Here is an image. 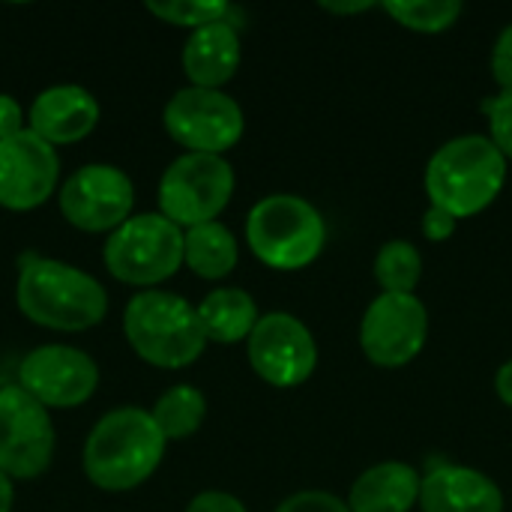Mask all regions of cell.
Wrapping results in <instances>:
<instances>
[{"mask_svg": "<svg viewBox=\"0 0 512 512\" xmlns=\"http://www.w3.org/2000/svg\"><path fill=\"white\" fill-rule=\"evenodd\" d=\"M15 303L24 318L60 333L90 330L108 312L105 288L90 273L54 258H27L21 264Z\"/></svg>", "mask_w": 512, "mask_h": 512, "instance_id": "1", "label": "cell"}, {"mask_svg": "<svg viewBox=\"0 0 512 512\" xmlns=\"http://www.w3.org/2000/svg\"><path fill=\"white\" fill-rule=\"evenodd\" d=\"M165 438L150 411L117 408L105 414L84 444V474L96 489L129 492L153 477L165 456Z\"/></svg>", "mask_w": 512, "mask_h": 512, "instance_id": "2", "label": "cell"}, {"mask_svg": "<svg viewBox=\"0 0 512 512\" xmlns=\"http://www.w3.org/2000/svg\"><path fill=\"white\" fill-rule=\"evenodd\" d=\"M507 183V156L492 135H459L447 141L426 165V192L432 207L456 219L486 210Z\"/></svg>", "mask_w": 512, "mask_h": 512, "instance_id": "3", "label": "cell"}, {"mask_svg": "<svg viewBox=\"0 0 512 512\" xmlns=\"http://www.w3.org/2000/svg\"><path fill=\"white\" fill-rule=\"evenodd\" d=\"M123 333L132 351L156 369H186L207 348L198 306L168 291L135 294L123 312Z\"/></svg>", "mask_w": 512, "mask_h": 512, "instance_id": "4", "label": "cell"}, {"mask_svg": "<svg viewBox=\"0 0 512 512\" xmlns=\"http://www.w3.org/2000/svg\"><path fill=\"white\" fill-rule=\"evenodd\" d=\"M246 240L261 264L273 270H303L321 255L327 228L306 198L267 195L246 219Z\"/></svg>", "mask_w": 512, "mask_h": 512, "instance_id": "5", "label": "cell"}, {"mask_svg": "<svg viewBox=\"0 0 512 512\" xmlns=\"http://www.w3.org/2000/svg\"><path fill=\"white\" fill-rule=\"evenodd\" d=\"M102 258L117 282L153 288L183 267V228L162 213L129 216L108 234Z\"/></svg>", "mask_w": 512, "mask_h": 512, "instance_id": "6", "label": "cell"}, {"mask_svg": "<svg viewBox=\"0 0 512 512\" xmlns=\"http://www.w3.org/2000/svg\"><path fill=\"white\" fill-rule=\"evenodd\" d=\"M234 192V168L222 156L183 153L159 180V213L177 228L216 222Z\"/></svg>", "mask_w": 512, "mask_h": 512, "instance_id": "7", "label": "cell"}, {"mask_svg": "<svg viewBox=\"0 0 512 512\" xmlns=\"http://www.w3.org/2000/svg\"><path fill=\"white\" fill-rule=\"evenodd\" d=\"M168 135L189 153L222 156L243 138V108L222 90L183 87L177 90L162 114Z\"/></svg>", "mask_w": 512, "mask_h": 512, "instance_id": "8", "label": "cell"}, {"mask_svg": "<svg viewBox=\"0 0 512 512\" xmlns=\"http://www.w3.org/2000/svg\"><path fill=\"white\" fill-rule=\"evenodd\" d=\"M54 456L48 408L18 384L0 387V471L9 480H36Z\"/></svg>", "mask_w": 512, "mask_h": 512, "instance_id": "9", "label": "cell"}, {"mask_svg": "<svg viewBox=\"0 0 512 512\" xmlns=\"http://www.w3.org/2000/svg\"><path fill=\"white\" fill-rule=\"evenodd\" d=\"M135 207V186L117 165H84L60 186L63 219L87 234L117 231Z\"/></svg>", "mask_w": 512, "mask_h": 512, "instance_id": "10", "label": "cell"}, {"mask_svg": "<svg viewBox=\"0 0 512 512\" xmlns=\"http://www.w3.org/2000/svg\"><path fill=\"white\" fill-rule=\"evenodd\" d=\"M426 333L429 315L423 300L414 294H381L363 315L360 345L375 366L399 369L423 351Z\"/></svg>", "mask_w": 512, "mask_h": 512, "instance_id": "11", "label": "cell"}, {"mask_svg": "<svg viewBox=\"0 0 512 512\" xmlns=\"http://www.w3.org/2000/svg\"><path fill=\"white\" fill-rule=\"evenodd\" d=\"M18 387L45 408H78L99 387L96 363L69 345H42L18 366Z\"/></svg>", "mask_w": 512, "mask_h": 512, "instance_id": "12", "label": "cell"}, {"mask_svg": "<svg viewBox=\"0 0 512 512\" xmlns=\"http://www.w3.org/2000/svg\"><path fill=\"white\" fill-rule=\"evenodd\" d=\"M249 363L273 387H297L318 366V345L303 321L288 312L264 315L249 336Z\"/></svg>", "mask_w": 512, "mask_h": 512, "instance_id": "13", "label": "cell"}, {"mask_svg": "<svg viewBox=\"0 0 512 512\" xmlns=\"http://www.w3.org/2000/svg\"><path fill=\"white\" fill-rule=\"evenodd\" d=\"M57 150L24 129L0 141V207L27 213L42 207L57 189Z\"/></svg>", "mask_w": 512, "mask_h": 512, "instance_id": "14", "label": "cell"}, {"mask_svg": "<svg viewBox=\"0 0 512 512\" xmlns=\"http://www.w3.org/2000/svg\"><path fill=\"white\" fill-rule=\"evenodd\" d=\"M30 132H36L42 141H48L51 147L57 144H78L81 138H87L96 123H99V102L90 90L78 87V84H57L42 90L30 111Z\"/></svg>", "mask_w": 512, "mask_h": 512, "instance_id": "15", "label": "cell"}, {"mask_svg": "<svg viewBox=\"0 0 512 512\" xmlns=\"http://www.w3.org/2000/svg\"><path fill=\"white\" fill-rule=\"evenodd\" d=\"M420 507L423 512H504V495L483 471L441 465L423 477Z\"/></svg>", "mask_w": 512, "mask_h": 512, "instance_id": "16", "label": "cell"}, {"mask_svg": "<svg viewBox=\"0 0 512 512\" xmlns=\"http://www.w3.org/2000/svg\"><path fill=\"white\" fill-rule=\"evenodd\" d=\"M240 66V33L225 21H213L189 33L183 45V72L192 87L219 90L225 81L234 78Z\"/></svg>", "mask_w": 512, "mask_h": 512, "instance_id": "17", "label": "cell"}, {"mask_svg": "<svg viewBox=\"0 0 512 512\" xmlns=\"http://www.w3.org/2000/svg\"><path fill=\"white\" fill-rule=\"evenodd\" d=\"M423 477L405 462H381L363 471L348 495L351 512H408L420 504Z\"/></svg>", "mask_w": 512, "mask_h": 512, "instance_id": "18", "label": "cell"}, {"mask_svg": "<svg viewBox=\"0 0 512 512\" xmlns=\"http://www.w3.org/2000/svg\"><path fill=\"white\" fill-rule=\"evenodd\" d=\"M198 318L207 342H219V345H234L249 339L255 324L261 321L255 300L243 288L210 291L198 306Z\"/></svg>", "mask_w": 512, "mask_h": 512, "instance_id": "19", "label": "cell"}, {"mask_svg": "<svg viewBox=\"0 0 512 512\" xmlns=\"http://www.w3.org/2000/svg\"><path fill=\"white\" fill-rule=\"evenodd\" d=\"M240 249L222 222H207L183 231V264L201 279H222L237 267Z\"/></svg>", "mask_w": 512, "mask_h": 512, "instance_id": "20", "label": "cell"}, {"mask_svg": "<svg viewBox=\"0 0 512 512\" xmlns=\"http://www.w3.org/2000/svg\"><path fill=\"white\" fill-rule=\"evenodd\" d=\"M204 414H207V399L201 390H195L189 384H177V387L165 390L150 411V417L165 441H183V438L195 435L204 423Z\"/></svg>", "mask_w": 512, "mask_h": 512, "instance_id": "21", "label": "cell"}, {"mask_svg": "<svg viewBox=\"0 0 512 512\" xmlns=\"http://www.w3.org/2000/svg\"><path fill=\"white\" fill-rule=\"evenodd\" d=\"M420 273H423V258L414 243L390 240L381 246L375 258V279L384 288V294H414Z\"/></svg>", "mask_w": 512, "mask_h": 512, "instance_id": "22", "label": "cell"}, {"mask_svg": "<svg viewBox=\"0 0 512 512\" xmlns=\"http://www.w3.org/2000/svg\"><path fill=\"white\" fill-rule=\"evenodd\" d=\"M384 9L408 30L441 33L456 24L465 6L459 0H387Z\"/></svg>", "mask_w": 512, "mask_h": 512, "instance_id": "23", "label": "cell"}, {"mask_svg": "<svg viewBox=\"0 0 512 512\" xmlns=\"http://www.w3.org/2000/svg\"><path fill=\"white\" fill-rule=\"evenodd\" d=\"M147 9L177 27H207L213 21H225L231 6L222 0H147Z\"/></svg>", "mask_w": 512, "mask_h": 512, "instance_id": "24", "label": "cell"}, {"mask_svg": "<svg viewBox=\"0 0 512 512\" xmlns=\"http://www.w3.org/2000/svg\"><path fill=\"white\" fill-rule=\"evenodd\" d=\"M483 111L489 114L492 141L501 147L507 159H512V90H501L495 99H486Z\"/></svg>", "mask_w": 512, "mask_h": 512, "instance_id": "25", "label": "cell"}, {"mask_svg": "<svg viewBox=\"0 0 512 512\" xmlns=\"http://www.w3.org/2000/svg\"><path fill=\"white\" fill-rule=\"evenodd\" d=\"M276 512H351L345 501H339L330 492H297L285 498Z\"/></svg>", "mask_w": 512, "mask_h": 512, "instance_id": "26", "label": "cell"}, {"mask_svg": "<svg viewBox=\"0 0 512 512\" xmlns=\"http://www.w3.org/2000/svg\"><path fill=\"white\" fill-rule=\"evenodd\" d=\"M492 72H495V81L512 90V24H507L492 48Z\"/></svg>", "mask_w": 512, "mask_h": 512, "instance_id": "27", "label": "cell"}, {"mask_svg": "<svg viewBox=\"0 0 512 512\" xmlns=\"http://www.w3.org/2000/svg\"><path fill=\"white\" fill-rule=\"evenodd\" d=\"M186 512H246V507L228 492H201L198 498H192Z\"/></svg>", "mask_w": 512, "mask_h": 512, "instance_id": "28", "label": "cell"}, {"mask_svg": "<svg viewBox=\"0 0 512 512\" xmlns=\"http://www.w3.org/2000/svg\"><path fill=\"white\" fill-rule=\"evenodd\" d=\"M456 222H459V219H456V216H450L447 210H441V207H429V210H426V216H423V234H426L429 240L441 243V240L453 237Z\"/></svg>", "mask_w": 512, "mask_h": 512, "instance_id": "29", "label": "cell"}, {"mask_svg": "<svg viewBox=\"0 0 512 512\" xmlns=\"http://www.w3.org/2000/svg\"><path fill=\"white\" fill-rule=\"evenodd\" d=\"M24 129H27V126H24V111H21V105H18L9 93H0V141L18 135V132H24Z\"/></svg>", "mask_w": 512, "mask_h": 512, "instance_id": "30", "label": "cell"}, {"mask_svg": "<svg viewBox=\"0 0 512 512\" xmlns=\"http://www.w3.org/2000/svg\"><path fill=\"white\" fill-rule=\"evenodd\" d=\"M495 387H498V396H501V402L512 408V360H507V363L498 369Z\"/></svg>", "mask_w": 512, "mask_h": 512, "instance_id": "31", "label": "cell"}, {"mask_svg": "<svg viewBox=\"0 0 512 512\" xmlns=\"http://www.w3.org/2000/svg\"><path fill=\"white\" fill-rule=\"evenodd\" d=\"M324 9H330V12H339V15H354V12H366V9H372V3L369 0H360V3H321Z\"/></svg>", "mask_w": 512, "mask_h": 512, "instance_id": "32", "label": "cell"}, {"mask_svg": "<svg viewBox=\"0 0 512 512\" xmlns=\"http://www.w3.org/2000/svg\"><path fill=\"white\" fill-rule=\"evenodd\" d=\"M12 498H15V489H12V480L0 471V512L12 510Z\"/></svg>", "mask_w": 512, "mask_h": 512, "instance_id": "33", "label": "cell"}]
</instances>
